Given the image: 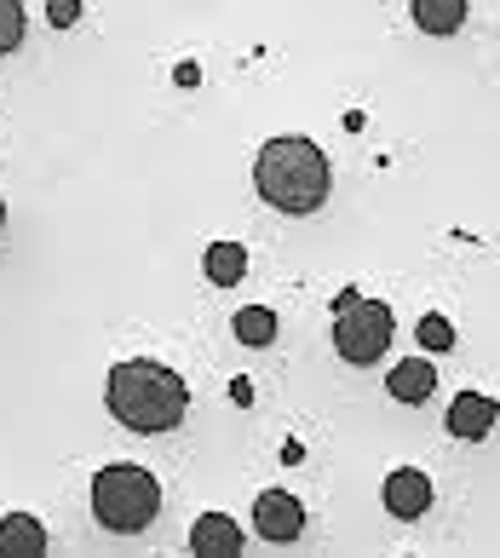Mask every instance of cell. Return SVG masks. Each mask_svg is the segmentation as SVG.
Listing matches in <instances>:
<instances>
[{"label":"cell","instance_id":"1","mask_svg":"<svg viewBox=\"0 0 500 558\" xmlns=\"http://www.w3.org/2000/svg\"><path fill=\"white\" fill-rule=\"evenodd\" d=\"M103 403L110 415L138 432V438H161L191 415V386H184L179 368H167L156 357H127L110 368V386H103Z\"/></svg>","mask_w":500,"mask_h":558},{"label":"cell","instance_id":"2","mask_svg":"<svg viewBox=\"0 0 500 558\" xmlns=\"http://www.w3.org/2000/svg\"><path fill=\"white\" fill-rule=\"evenodd\" d=\"M328 156L310 138H270L254 156V191L270 202L277 214H317L328 202Z\"/></svg>","mask_w":500,"mask_h":558},{"label":"cell","instance_id":"3","mask_svg":"<svg viewBox=\"0 0 500 558\" xmlns=\"http://www.w3.org/2000/svg\"><path fill=\"white\" fill-rule=\"evenodd\" d=\"M156 512H161V484L144 466L115 461V466H103L93 478V519H98V530L138 535V530L156 524Z\"/></svg>","mask_w":500,"mask_h":558},{"label":"cell","instance_id":"4","mask_svg":"<svg viewBox=\"0 0 500 558\" xmlns=\"http://www.w3.org/2000/svg\"><path fill=\"white\" fill-rule=\"evenodd\" d=\"M391 305L386 300H363V294H340L333 300V345H340L345 363H380L391 351Z\"/></svg>","mask_w":500,"mask_h":558},{"label":"cell","instance_id":"5","mask_svg":"<svg viewBox=\"0 0 500 558\" xmlns=\"http://www.w3.org/2000/svg\"><path fill=\"white\" fill-rule=\"evenodd\" d=\"M254 535H259V542H300V535H305V507H300V495L265 489L259 501H254Z\"/></svg>","mask_w":500,"mask_h":558},{"label":"cell","instance_id":"6","mask_svg":"<svg viewBox=\"0 0 500 558\" xmlns=\"http://www.w3.org/2000/svg\"><path fill=\"white\" fill-rule=\"evenodd\" d=\"M380 501L391 507V519H403V524H414L420 512L431 507V478L420 466H398L386 478V489H380Z\"/></svg>","mask_w":500,"mask_h":558},{"label":"cell","instance_id":"7","mask_svg":"<svg viewBox=\"0 0 500 558\" xmlns=\"http://www.w3.org/2000/svg\"><path fill=\"white\" fill-rule=\"evenodd\" d=\"M191 553L202 558H236L242 553V524L224 519V512H202L191 524Z\"/></svg>","mask_w":500,"mask_h":558},{"label":"cell","instance_id":"8","mask_svg":"<svg viewBox=\"0 0 500 558\" xmlns=\"http://www.w3.org/2000/svg\"><path fill=\"white\" fill-rule=\"evenodd\" d=\"M495 398H484V391H461V398L449 403V432L454 438H466V444H477V438H489L495 432Z\"/></svg>","mask_w":500,"mask_h":558},{"label":"cell","instance_id":"9","mask_svg":"<svg viewBox=\"0 0 500 558\" xmlns=\"http://www.w3.org/2000/svg\"><path fill=\"white\" fill-rule=\"evenodd\" d=\"M47 553V524L29 512H7L0 519V558H40Z\"/></svg>","mask_w":500,"mask_h":558},{"label":"cell","instance_id":"10","mask_svg":"<svg viewBox=\"0 0 500 558\" xmlns=\"http://www.w3.org/2000/svg\"><path fill=\"white\" fill-rule=\"evenodd\" d=\"M437 391V368L426 357H403L398 368H391V398L398 403H426Z\"/></svg>","mask_w":500,"mask_h":558},{"label":"cell","instance_id":"11","mask_svg":"<svg viewBox=\"0 0 500 558\" xmlns=\"http://www.w3.org/2000/svg\"><path fill=\"white\" fill-rule=\"evenodd\" d=\"M202 271H207V282L236 288L247 277V247L242 242H214V247H207V259H202Z\"/></svg>","mask_w":500,"mask_h":558},{"label":"cell","instance_id":"12","mask_svg":"<svg viewBox=\"0 0 500 558\" xmlns=\"http://www.w3.org/2000/svg\"><path fill=\"white\" fill-rule=\"evenodd\" d=\"M414 24L426 35H454L466 24V0H414Z\"/></svg>","mask_w":500,"mask_h":558},{"label":"cell","instance_id":"13","mask_svg":"<svg viewBox=\"0 0 500 558\" xmlns=\"http://www.w3.org/2000/svg\"><path fill=\"white\" fill-rule=\"evenodd\" d=\"M236 340L242 345H270L277 340V317H270L265 305H247V312H236Z\"/></svg>","mask_w":500,"mask_h":558},{"label":"cell","instance_id":"14","mask_svg":"<svg viewBox=\"0 0 500 558\" xmlns=\"http://www.w3.org/2000/svg\"><path fill=\"white\" fill-rule=\"evenodd\" d=\"M24 29H29L24 0H0V58H7L12 47H24Z\"/></svg>","mask_w":500,"mask_h":558},{"label":"cell","instance_id":"15","mask_svg":"<svg viewBox=\"0 0 500 558\" xmlns=\"http://www.w3.org/2000/svg\"><path fill=\"white\" fill-rule=\"evenodd\" d=\"M420 345H426V351H449V345H454V328H449L443 317H426V323H420Z\"/></svg>","mask_w":500,"mask_h":558},{"label":"cell","instance_id":"16","mask_svg":"<svg viewBox=\"0 0 500 558\" xmlns=\"http://www.w3.org/2000/svg\"><path fill=\"white\" fill-rule=\"evenodd\" d=\"M75 17H81V0H52V24L58 29H70Z\"/></svg>","mask_w":500,"mask_h":558},{"label":"cell","instance_id":"17","mask_svg":"<svg viewBox=\"0 0 500 558\" xmlns=\"http://www.w3.org/2000/svg\"><path fill=\"white\" fill-rule=\"evenodd\" d=\"M173 75H179V87H196V81H202V70H196V64H179Z\"/></svg>","mask_w":500,"mask_h":558},{"label":"cell","instance_id":"18","mask_svg":"<svg viewBox=\"0 0 500 558\" xmlns=\"http://www.w3.org/2000/svg\"><path fill=\"white\" fill-rule=\"evenodd\" d=\"M0 231H7V202H0Z\"/></svg>","mask_w":500,"mask_h":558}]
</instances>
